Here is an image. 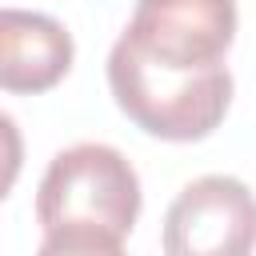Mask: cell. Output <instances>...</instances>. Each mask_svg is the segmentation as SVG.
<instances>
[{"label":"cell","instance_id":"6da1fadb","mask_svg":"<svg viewBox=\"0 0 256 256\" xmlns=\"http://www.w3.org/2000/svg\"><path fill=\"white\" fill-rule=\"evenodd\" d=\"M232 40L236 0H136L108 52L116 108L156 140L212 136L232 104Z\"/></svg>","mask_w":256,"mask_h":256},{"label":"cell","instance_id":"7a4b0ae2","mask_svg":"<svg viewBox=\"0 0 256 256\" xmlns=\"http://www.w3.org/2000/svg\"><path fill=\"white\" fill-rule=\"evenodd\" d=\"M140 216V176L112 144H72L56 152L36 188V220L44 232L64 224H96L128 236Z\"/></svg>","mask_w":256,"mask_h":256},{"label":"cell","instance_id":"3957f363","mask_svg":"<svg viewBox=\"0 0 256 256\" xmlns=\"http://www.w3.org/2000/svg\"><path fill=\"white\" fill-rule=\"evenodd\" d=\"M164 256H252L256 196L236 176H200L176 192L160 232Z\"/></svg>","mask_w":256,"mask_h":256},{"label":"cell","instance_id":"277c9868","mask_svg":"<svg viewBox=\"0 0 256 256\" xmlns=\"http://www.w3.org/2000/svg\"><path fill=\"white\" fill-rule=\"evenodd\" d=\"M72 36L44 12L4 8L0 12V88L4 92H48L72 68Z\"/></svg>","mask_w":256,"mask_h":256},{"label":"cell","instance_id":"5b68a950","mask_svg":"<svg viewBox=\"0 0 256 256\" xmlns=\"http://www.w3.org/2000/svg\"><path fill=\"white\" fill-rule=\"evenodd\" d=\"M36 256H128L124 236L96 228V224H64L44 232Z\"/></svg>","mask_w":256,"mask_h":256}]
</instances>
